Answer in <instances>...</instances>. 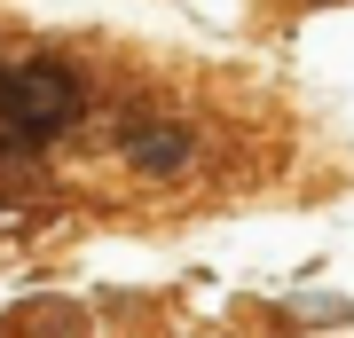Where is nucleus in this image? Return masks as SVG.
Here are the masks:
<instances>
[{"label": "nucleus", "mask_w": 354, "mask_h": 338, "mask_svg": "<svg viewBox=\"0 0 354 338\" xmlns=\"http://www.w3.org/2000/svg\"><path fill=\"white\" fill-rule=\"evenodd\" d=\"M79 111H87V95H79V79L64 71V63H24V71L0 79V118H8V134H24V142L64 134Z\"/></svg>", "instance_id": "nucleus-1"}, {"label": "nucleus", "mask_w": 354, "mask_h": 338, "mask_svg": "<svg viewBox=\"0 0 354 338\" xmlns=\"http://www.w3.org/2000/svg\"><path fill=\"white\" fill-rule=\"evenodd\" d=\"M197 158V142L181 126H127V165L134 173H181Z\"/></svg>", "instance_id": "nucleus-2"}]
</instances>
